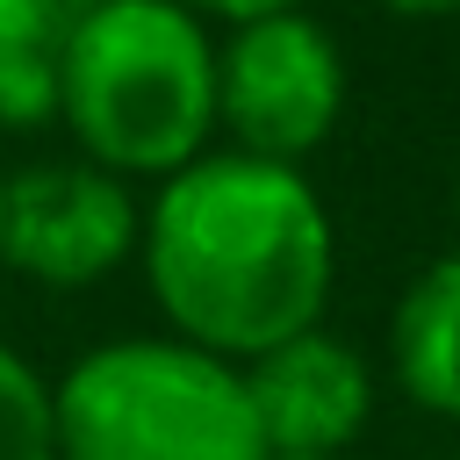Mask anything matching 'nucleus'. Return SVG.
<instances>
[{
    "instance_id": "f257e3e1",
    "label": "nucleus",
    "mask_w": 460,
    "mask_h": 460,
    "mask_svg": "<svg viewBox=\"0 0 460 460\" xmlns=\"http://www.w3.org/2000/svg\"><path fill=\"white\" fill-rule=\"evenodd\" d=\"M137 259L172 338L244 367L323 323L338 230L302 165L201 151L194 165L158 180Z\"/></svg>"
},
{
    "instance_id": "6e6552de",
    "label": "nucleus",
    "mask_w": 460,
    "mask_h": 460,
    "mask_svg": "<svg viewBox=\"0 0 460 460\" xmlns=\"http://www.w3.org/2000/svg\"><path fill=\"white\" fill-rule=\"evenodd\" d=\"M65 29V0H0V129H36L58 115Z\"/></svg>"
},
{
    "instance_id": "4468645a",
    "label": "nucleus",
    "mask_w": 460,
    "mask_h": 460,
    "mask_svg": "<svg viewBox=\"0 0 460 460\" xmlns=\"http://www.w3.org/2000/svg\"><path fill=\"white\" fill-rule=\"evenodd\" d=\"M453 460H460V453H453Z\"/></svg>"
},
{
    "instance_id": "ddd939ff",
    "label": "nucleus",
    "mask_w": 460,
    "mask_h": 460,
    "mask_svg": "<svg viewBox=\"0 0 460 460\" xmlns=\"http://www.w3.org/2000/svg\"><path fill=\"white\" fill-rule=\"evenodd\" d=\"M266 460H280V453H266Z\"/></svg>"
},
{
    "instance_id": "423d86ee",
    "label": "nucleus",
    "mask_w": 460,
    "mask_h": 460,
    "mask_svg": "<svg viewBox=\"0 0 460 460\" xmlns=\"http://www.w3.org/2000/svg\"><path fill=\"white\" fill-rule=\"evenodd\" d=\"M259 446L280 460H345V446L374 417V367L338 331H295L288 345L237 367Z\"/></svg>"
},
{
    "instance_id": "9d476101",
    "label": "nucleus",
    "mask_w": 460,
    "mask_h": 460,
    "mask_svg": "<svg viewBox=\"0 0 460 460\" xmlns=\"http://www.w3.org/2000/svg\"><path fill=\"white\" fill-rule=\"evenodd\" d=\"M180 7L194 22H230L237 29V22H259V14H295L302 0H180Z\"/></svg>"
},
{
    "instance_id": "f03ea898",
    "label": "nucleus",
    "mask_w": 460,
    "mask_h": 460,
    "mask_svg": "<svg viewBox=\"0 0 460 460\" xmlns=\"http://www.w3.org/2000/svg\"><path fill=\"white\" fill-rule=\"evenodd\" d=\"M58 122L115 180H165L216 137V36L180 0H86L58 58Z\"/></svg>"
},
{
    "instance_id": "f8f14e48",
    "label": "nucleus",
    "mask_w": 460,
    "mask_h": 460,
    "mask_svg": "<svg viewBox=\"0 0 460 460\" xmlns=\"http://www.w3.org/2000/svg\"><path fill=\"white\" fill-rule=\"evenodd\" d=\"M0 194H7V172H0Z\"/></svg>"
},
{
    "instance_id": "20e7f679",
    "label": "nucleus",
    "mask_w": 460,
    "mask_h": 460,
    "mask_svg": "<svg viewBox=\"0 0 460 460\" xmlns=\"http://www.w3.org/2000/svg\"><path fill=\"white\" fill-rule=\"evenodd\" d=\"M338 115L345 50L309 7L237 22L230 43H216V129H230V151L302 165L331 144Z\"/></svg>"
},
{
    "instance_id": "9b49d317",
    "label": "nucleus",
    "mask_w": 460,
    "mask_h": 460,
    "mask_svg": "<svg viewBox=\"0 0 460 460\" xmlns=\"http://www.w3.org/2000/svg\"><path fill=\"white\" fill-rule=\"evenodd\" d=\"M388 14H410V22H438V14H460V0H381Z\"/></svg>"
},
{
    "instance_id": "1a4fd4ad",
    "label": "nucleus",
    "mask_w": 460,
    "mask_h": 460,
    "mask_svg": "<svg viewBox=\"0 0 460 460\" xmlns=\"http://www.w3.org/2000/svg\"><path fill=\"white\" fill-rule=\"evenodd\" d=\"M0 460H58L50 381L14 345H0Z\"/></svg>"
},
{
    "instance_id": "39448f33",
    "label": "nucleus",
    "mask_w": 460,
    "mask_h": 460,
    "mask_svg": "<svg viewBox=\"0 0 460 460\" xmlns=\"http://www.w3.org/2000/svg\"><path fill=\"white\" fill-rule=\"evenodd\" d=\"M144 208L129 180L86 165V158H50L29 172H7L0 194V266L36 280V288H93L122 259H137Z\"/></svg>"
},
{
    "instance_id": "0eeeda50",
    "label": "nucleus",
    "mask_w": 460,
    "mask_h": 460,
    "mask_svg": "<svg viewBox=\"0 0 460 460\" xmlns=\"http://www.w3.org/2000/svg\"><path fill=\"white\" fill-rule=\"evenodd\" d=\"M388 374L417 410L460 417V252L431 259L402 288L388 316Z\"/></svg>"
},
{
    "instance_id": "7ed1b4c3",
    "label": "nucleus",
    "mask_w": 460,
    "mask_h": 460,
    "mask_svg": "<svg viewBox=\"0 0 460 460\" xmlns=\"http://www.w3.org/2000/svg\"><path fill=\"white\" fill-rule=\"evenodd\" d=\"M58 460H266L244 374L187 338H108L50 381Z\"/></svg>"
}]
</instances>
